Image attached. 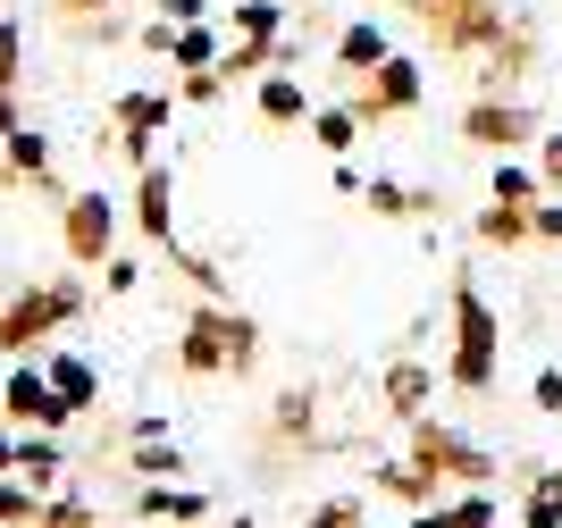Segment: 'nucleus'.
Masks as SVG:
<instances>
[{
  "mask_svg": "<svg viewBox=\"0 0 562 528\" xmlns=\"http://www.w3.org/2000/svg\"><path fill=\"white\" fill-rule=\"evenodd\" d=\"M160 18L168 25H202V0H160Z\"/></svg>",
  "mask_w": 562,
  "mask_h": 528,
  "instance_id": "c756f323",
  "label": "nucleus"
},
{
  "mask_svg": "<svg viewBox=\"0 0 562 528\" xmlns=\"http://www.w3.org/2000/svg\"><path fill=\"white\" fill-rule=\"evenodd\" d=\"M252 319H235V311H218V302H202L186 319V345H177V361L193 369V378H227V369H244L252 361Z\"/></svg>",
  "mask_w": 562,
  "mask_h": 528,
  "instance_id": "f257e3e1",
  "label": "nucleus"
},
{
  "mask_svg": "<svg viewBox=\"0 0 562 528\" xmlns=\"http://www.w3.org/2000/svg\"><path fill=\"white\" fill-rule=\"evenodd\" d=\"M59 244H68L76 269H101V260L117 252V210H110V193H68V210H59Z\"/></svg>",
  "mask_w": 562,
  "mask_h": 528,
  "instance_id": "20e7f679",
  "label": "nucleus"
},
{
  "mask_svg": "<svg viewBox=\"0 0 562 528\" xmlns=\"http://www.w3.org/2000/svg\"><path fill=\"white\" fill-rule=\"evenodd\" d=\"M446 520H453V528H495V504H487V495H462Z\"/></svg>",
  "mask_w": 562,
  "mask_h": 528,
  "instance_id": "bb28decb",
  "label": "nucleus"
},
{
  "mask_svg": "<svg viewBox=\"0 0 562 528\" xmlns=\"http://www.w3.org/2000/svg\"><path fill=\"white\" fill-rule=\"evenodd\" d=\"M43 378H50V394H59L68 412H85V403H93V369L76 361V352H59V361H43Z\"/></svg>",
  "mask_w": 562,
  "mask_h": 528,
  "instance_id": "9b49d317",
  "label": "nucleus"
},
{
  "mask_svg": "<svg viewBox=\"0 0 562 528\" xmlns=\"http://www.w3.org/2000/svg\"><path fill=\"white\" fill-rule=\"evenodd\" d=\"M529 235H546V244H562V210H554V202H538V210H529Z\"/></svg>",
  "mask_w": 562,
  "mask_h": 528,
  "instance_id": "c85d7f7f",
  "label": "nucleus"
},
{
  "mask_svg": "<svg viewBox=\"0 0 562 528\" xmlns=\"http://www.w3.org/2000/svg\"><path fill=\"white\" fill-rule=\"evenodd\" d=\"M412 528H453V520H412Z\"/></svg>",
  "mask_w": 562,
  "mask_h": 528,
  "instance_id": "e433bc0d",
  "label": "nucleus"
},
{
  "mask_svg": "<svg viewBox=\"0 0 562 528\" xmlns=\"http://www.w3.org/2000/svg\"><path fill=\"white\" fill-rule=\"evenodd\" d=\"M9 135H18V92L0 85V143H9Z\"/></svg>",
  "mask_w": 562,
  "mask_h": 528,
  "instance_id": "473e14b6",
  "label": "nucleus"
},
{
  "mask_svg": "<svg viewBox=\"0 0 562 528\" xmlns=\"http://www.w3.org/2000/svg\"><path fill=\"white\" fill-rule=\"evenodd\" d=\"M538 412H562V378H554V369L538 378Z\"/></svg>",
  "mask_w": 562,
  "mask_h": 528,
  "instance_id": "2f4dec72",
  "label": "nucleus"
},
{
  "mask_svg": "<svg viewBox=\"0 0 562 528\" xmlns=\"http://www.w3.org/2000/svg\"><path fill=\"white\" fill-rule=\"evenodd\" d=\"M538 184L546 177H529V168H495V202H504V210H529V202H538Z\"/></svg>",
  "mask_w": 562,
  "mask_h": 528,
  "instance_id": "aec40b11",
  "label": "nucleus"
},
{
  "mask_svg": "<svg viewBox=\"0 0 562 528\" xmlns=\"http://www.w3.org/2000/svg\"><path fill=\"white\" fill-rule=\"evenodd\" d=\"M520 235H529V210H479V244H520Z\"/></svg>",
  "mask_w": 562,
  "mask_h": 528,
  "instance_id": "6ab92c4d",
  "label": "nucleus"
},
{
  "mask_svg": "<svg viewBox=\"0 0 562 528\" xmlns=\"http://www.w3.org/2000/svg\"><path fill=\"white\" fill-rule=\"evenodd\" d=\"M135 470L143 479H177V445H135Z\"/></svg>",
  "mask_w": 562,
  "mask_h": 528,
  "instance_id": "a878e982",
  "label": "nucleus"
},
{
  "mask_svg": "<svg viewBox=\"0 0 562 528\" xmlns=\"http://www.w3.org/2000/svg\"><path fill=\"white\" fill-rule=\"evenodd\" d=\"M336 59H345V68H386V34H378V25H345V43H336Z\"/></svg>",
  "mask_w": 562,
  "mask_h": 528,
  "instance_id": "dca6fc26",
  "label": "nucleus"
},
{
  "mask_svg": "<svg viewBox=\"0 0 562 528\" xmlns=\"http://www.w3.org/2000/svg\"><path fill=\"white\" fill-rule=\"evenodd\" d=\"M412 461H420V479H437V470H462V479H487V470H495L487 453H470V445L453 437V428H437V419H420V428H412Z\"/></svg>",
  "mask_w": 562,
  "mask_h": 528,
  "instance_id": "39448f33",
  "label": "nucleus"
},
{
  "mask_svg": "<svg viewBox=\"0 0 562 528\" xmlns=\"http://www.w3.org/2000/svg\"><path fill=\"white\" fill-rule=\"evenodd\" d=\"M462 135L470 143H504V151H513V143L529 135V110H513V101H479V110L462 117Z\"/></svg>",
  "mask_w": 562,
  "mask_h": 528,
  "instance_id": "0eeeda50",
  "label": "nucleus"
},
{
  "mask_svg": "<svg viewBox=\"0 0 562 528\" xmlns=\"http://www.w3.org/2000/svg\"><path fill=\"white\" fill-rule=\"evenodd\" d=\"M386 403H395L403 419H420L428 412V369L420 361H395V369H386Z\"/></svg>",
  "mask_w": 562,
  "mask_h": 528,
  "instance_id": "f8f14e48",
  "label": "nucleus"
},
{
  "mask_svg": "<svg viewBox=\"0 0 562 528\" xmlns=\"http://www.w3.org/2000/svg\"><path fill=\"white\" fill-rule=\"evenodd\" d=\"M0 85H18V25L0 18Z\"/></svg>",
  "mask_w": 562,
  "mask_h": 528,
  "instance_id": "cd10ccee",
  "label": "nucleus"
},
{
  "mask_svg": "<svg viewBox=\"0 0 562 528\" xmlns=\"http://www.w3.org/2000/svg\"><path fill=\"white\" fill-rule=\"evenodd\" d=\"M235 25H244L252 43H269V34H278V0H244V9H235Z\"/></svg>",
  "mask_w": 562,
  "mask_h": 528,
  "instance_id": "393cba45",
  "label": "nucleus"
},
{
  "mask_svg": "<svg viewBox=\"0 0 562 528\" xmlns=\"http://www.w3.org/2000/svg\"><path fill=\"white\" fill-rule=\"evenodd\" d=\"M495 378V311L479 302V285H462L453 294V386H487Z\"/></svg>",
  "mask_w": 562,
  "mask_h": 528,
  "instance_id": "7ed1b4c3",
  "label": "nucleus"
},
{
  "mask_svg": "<svg viewBox=\"0 0 562 528\" xmlns=\"http://www.w3.org/2000/svg\"><path fill=\"white\" fill-rule=\"evenodd\" d=\"M520 528H562V479H538V495H529Z\"/></svg>",
  "mask_w": 562,
  "mask_h": 528,
  "instance_id": "412c9836",
  "label": "nucleus"
},
{
  "mask_svg": "<svg viewBox=\"0 0 562 528\" xmlns=\"http://www.w3.org/2000/svg\"><path fill=\"white\" fill-rule=\"evenodd\" d=\"M59 9H110V0H59Z\"/></svg>",
  "mask_w": 562,
  "mask_h": 528,
  "instance_id": "c9c22d12",
  "label": "nucleus"
},
{
  "mask_svg": "<svg viewBox=\"0 0 562 528\" xmlns=\"http://www.w3.org/2000/svg\"><path fill=\"white\" fill-rule=\"evenodd\" d=\"M412 101H420V68H412V59H386V68H378V92L361 101V117H378V110H412Z\"/></svg>",
  "mask_w": 562,
  "mask_h": 528,
  "instance_id": "1a4fd4ad",
  "label": "nucleus"
},
{
  "mask_svg": "<svg viewBox=\"0 0 562 528\" xmlns=\"http://www.w3.org/2000/svg\"><path fill=\"white\" fill-rule=\"evenodd\" d=\"M0 403H9V419H34V428H68V403H59V394H50V378L34 361L18 369V378H9V386H0Z\"/></svg>",
  "mask_w": 562,
  "mask_h": 528,
  "instance_id": "423d86ee",
  "label": "nucleus"
},
{
  "mask_svg": "<svg viewBox=\"0 0 562 528\" xmlns=\"http://www.w3.org/2000/svg\"><path fill=\"white\" fill-rule=\"evenodd\" d=\"M135 218H143V235H151V244H177V210H168V168H143Z\"/></svg>",
  "mask_w": 562,
  "mask_h": 528,
  "instance_id": "6e6552de",
  "label": "nucleus"
},
{
  "mask_svg": "<svg viewBox=\"0 0 562 528\" xmlns=\"http://www.w3.org/2000/svg\"><path fill=\"white\" fill-rule=\"evenodd\" d=\"M151 126H168V92H126L117 101V135H151Z\"/></svg>",
  "mask_w": 562,
  "mask_h": 528,
  "instance_id": "4468645a",
  "label": "nucleus"
},
{
  "mask_svg": "<svg viewBox=\"0 0 562 528\" xmlns=\"http://www.w3.org/2000/svg\"><path fill=\"white\" fill-rule=\"evenodd\" d=\"M352 520H361V504H328V512H319L311 528H352Z\"/></svg>",
  "mask_w": 562,
  "mask_h": 528,
  "instance_id": "7c9ffc66",
  "label": "nucleus"
},
{
  "mask_svg": "<svg viewBox=\"0 0 562 528\" xmlns=\"http://www.w3.org/2000/svg\"><path fill=\"white\" fill-rule=\"evenodd\" d=\"M303 110H311V101H303L294 76H269V85H260V117H269V126H294Z\"/></svg>",
  "mask_w": 562,
  "mask_h": 528,
  "instance_id": "2eb2a0df",
  "label": "nucleus"
},
{
  "mask_svg": "<svg viewBox=\"0 0 562 528\" xmlns=\"http://www.w3.org/2000/svg\"><path fill=\"white\" fill-rule=\"evenodd\" d=\"M143 520H202L211 512V495H193V486H143Z\"/></svg>",
  "mask_w": 562,
  "mask_h": 528,
  "instance_id": "9d476101",
  "label": "nucleus"
},
{
  "mask_svg": "<svg viewBox=\"0 0 562 528\" xmlns=\"http://www.w3.org/2000/svg\"><path fill=\"white\" fill-rule=\"evenodd\" d=\"M211 50H218V43H211V25H177V34H168V59H177L186 76H193V68H211Z\"/></svg>",
  "mask_w": 562,
  "mask_h": 528,
  "instance_id": "a211bd4d",
  "label": "nucleus"
},
{
  "mask_svg": "<svg viewBox=\"0 0 562 528\" xmlns=\"http://www.w3.org/2000/svg\"><path fill=\"white\" fill-rule=\"evenodd\" d=\"M0 160L18 168V177H34V184H50V143L34 135V126H18V135L0 143Z\"/></svg>",
  "mask_w": 562,
  "mask_h": 528,
  "instance_id": "ddd939ff",
  "label": "nucleus"
},
{
  "mask_svg": "<svg viewBox=\"0 0 562 528\" xmlns=\"http://www.w3.org/2000/svg\"><path fill=\"white\" fill-rule=\"evenodd\" d=\"M76 311H85L76 285H25V294H9L0 302V352H34L50 327H68Z\"/></svg>",
  "mask_w": 562,
  "mask_h": 528,
  "instance_id": "f03ea898",
  "label": "nucleus"
},
{
  "mask_svg": "<svg viewBox=\"0 0 562 528\" xmlns=\"http://www.w3.org/2000/svg\"><path fill=\"white\" fill-rule=\"evenodd\" d=\"M34 528H93V512L76 504V495H50V504L34 512Z\"/></svg>",
  "mask_w": 562,
  "mask_h": 528,
  "instance_id": "b1692460",
  "label": "nucleus"
},
{
  "mask_svg": "<svg viewBox=\"0 0 562 528\" xmlns=\"http://www.w3.org/2000/svg\"><path fill=\"white\" fill-rule=\"evenodd\" d=\"M9 470H18V437H0V479H9Z\"/></svg>",
  "mask_w": 562,
  "mask_h": 528,
  "instance_id": "f704fd0d",
  "label": "nucleus"
},
{
  "mask_svg": "<svg viewBox=\"0 0 562 528\" xmlns=\"http://www.w3.org/2000/svg\"><path fill=\"white\" fill-rule=\"evenodd\" d=\"M352 126H361V110H319V117H311V135L328 143V151H345V143H352Z\"/></svg>",
  "mask_w": 562,
  "mask_h": 528,
  "instance_id": "5701e85b",
  "label": "nucleus"
},
{
  "mask_svg": "<svg viewBox=\"0 0 562 528\" xmlns=\"http://www.w3.org/2000/svg\"><path fill=\"white\" fill-rule=\"evenodd\" d=\"M546 184H562V135H546Z\"/></svg>",
  "mask_w": 562,
  "mask_h": 528,
  "instance_id": "72a5a7b5",
  "label": "nucleus"
},
{
  "mask_svg": "<svg viewBox=\"0 0 562 528\" xmlns=\"http://www.w3.org/2000/svg\"><path fill=\"white\" fill-rule=\"evenodd\" d=\"M34 512H43V504H34V486H9V479H0V528H25V520H34Z\"/></svg>",
  "mask_w": 562,
  "mask_h": 528,
  "instance_id": "4be33fe9",
  "label": "nucleus"
},
{
  "mask_svg": "<svg viewBox=\"0 0 562 528\" xmlns=\"http://www.w3.org/2000/svg\"><path fill=\"white\" fill-rule=\"evenodd\" d=\"M59 470H68V453L59 445H18V479L43 495V486H59Z\"/></svg>",
  "mask_w": 562,
  "mask_h": 528,
  "instance_id": "f3484780",
  "label": "nucleus"
}]
</instances>
